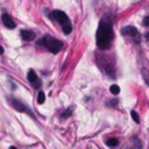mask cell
I'll return each instance as SVG.
<instances>
[{
	"instance_id": "1",
	"label": "cell",
	"mask_w": 149,
	"mask_h": 149,
	"mask_svg": "<svg viewBox=\"0 0 149 149\" xmlns=\"http://www.w3.org/2000/svg\"><path fill=\"white\" fill-rule=\"evenodd\" d=\"M97 47L99 50H108L112 45V42L114 40V31H113V22L109 15H105L101 17L98 24L97 34Z\"/></svg>"
},
{
	"instance_id": "2",
	"label": "cell",
	"mask_w": 149,
	"mask_h": 149,
	"mask_svg": "<svg viewBox=\"0 0 149 149\" xmlns=\"http://www.w3.org/2000/svg\"><path fill=\"white\" fill-rule=\"evenodd\" d=\"M36 45H42L48 51H50L51 54L56 55V54H58L61 51V49L63 48L64 43L61 40H57L56 37H54L51 35H44L42 38H40L36 42Z\"/></svg>"
},
{
	"instance_id": "3",
	"label": "cell",
	"mask_w": 149,
	"mask_h": 149,
	"mask_svg": "<svg viewBox=\"0 0 149 149\" xmlns=\"http://www.w3.org/2000/svg\"><path fill=\"white\" fill-rule=\"evenodd\" d=\"M49 17L52 20V21H56L61 24L62 27V30L65 35H69L71 31H72V23L69 19V16L63 12V10H59V9H55L52 12L49 13Z\"/></svg>"
},
{
	"instance_id": "4",
	"label": "cell",
	"mask_w": 149,
	"mask_h": 149,
	"mask_svg": "<svg viewBox=\"0 0 149 149\" xmlns=\"http://www.w3.org/2000/svg\"><path fill=\"white\" fill-rule=\"evenodd\" d=\"M8 102H9V105H10L15 111H17V112H20V113H26V114H28L30 118H33V119L35 120V115H34V113L31 112V109H30L27 105H24L22 101H20L19 99H16V98H8Z\"/></svg>"
},
{
	"instance_id": "5",
	"label": "cell",
	"mask_w": 149,
	"mask_h": 149,
	"mask_svg": "<svg viewBox=\"0 0 149 149\" xmlns=\"http://www.w3.org/2000/svg\"><path fill=\"white\" fill-rule=\"evenodd\" d=\"M121 34L123 36L130 37L134 41L135 44H140V42H141V35H140L137 28L134 27V26H126V27H123L121 29Z\"/></svg>"
},
{
	"instance_id": "6",
	"label": "cell",
	"mask_w": 149,
	"mask_h": 149,
	"mask_svg": "<svg viewBox=\"0 0 149 149\" xmlns=\"http://www.w3.org/2000/svg\"><path fill=\"white\" fill-rule=\"evenodd\" d=\"M27 79H28V81L31 84V86H33L34 88L37 90V88L41 87V80H40V78L37 77V74L35 73L34 70H29V71H28Z\"/></svg>"
},
{
	"instance_id": "7",
	"label": "cell",
	"mask_w": 149,
	"mask_h": 149,
	"mask_svg": "<svg viewBox=\"0 0 149 149\" xmlns=\"http://www.w3.org/2000/svg\"><path fill=\"white\" fill-rule=\"evenodd\" d=\"M2 22L8 29H14L15 28V22L8 14H3L2 15Z\"/></svg>"
},
{
	"instance_id": "8",
	"label": "cell",
	"mask_w": 149,
	"mask_h": 149,
	"mask_svg": "<svg viewBox=\"0 0 149 149\" xmlns=\"http://www.w3.org/2000/svg\"><path fill=\"white\" fill-rule=\"evenodd\" d=\"M21 37L24 41H33L35 38V33L31 30H21Z\"/></svg>"
},
{
	"instance_id": "9",
	"label": "cell",
	"mask_w": 149,
	"mask_h": 149,
	"mask_svg": "<svg viewBox=\"0 0 149 149\" xmlns=\"http://www.w3.org/2000/svg\"><path fill=\"white\" fill-rule=\"evenodd\" d=\"M141 73H142V78H143L144 83H146L147 86L149 87V71H148L146 68H142V69H141Z\"/></svg>"
},
{
	"instance_id": "10",
	"label": "cell",
	"mask_w": 149,
	"mask_h": 149,
	"mask_svg": "<svg viewBox=\"0 0 149 149\" xmlns=\"http://www.w3.org/2000/svg\"><path fill=\"white\" fill-rule=\"evenodd\" d=\"M72 111H73V106L68 107V108L61 114V119H68L69 116H71V115H72Z\"/></svg>"
},
{
	"instance_id": "11",
	"label": "cell",
	"mask_w": 149,
	"mask_h": 149,
	"mask_svg": "<svg viewBox=\"0 0 149 149\" xmlns=\"http://www.w3.org/2000/svg\"><path fill=\"white\" fill-rule=\"evenodd\" d=\"M106 144H107L108 147H116V146L119 144V140L115 139V137L108 139V140H106Z\"/></svg>"
},
{
	"instance_id": "12",
	"label": "cell",
	"mask_w": 149,
	"mask_h": 149,
	"mask_svg": "<svg viewBox=\"0 0 149 149\" xmlns=\"http://www.w3.org/2000/svg\"><path fill=\"white\" fill-rule=\"evenodd\" d=\"M109 92H111L112 94L116 95V94L120 93V87H119L116 84H113V85H111V87H109Z\"/></svg>"
},
{
	"instance_id": "13",
	"label": "cell",
	"mask_w": 149,
	"mask_h": 149,
	"mask_svg": "<svg viewBox=\"0 0 149 149\" xmlns=\"http://www.w3.org/2000/svg\"><path fill=\"white\" fill-rule=\"evenodd\" d=\"M44 101H45V94H44L43 91H40L38 94H37V102L41 105V104H43Z\"/></svg>"
},
{
	"instance_id": "14",
	"label": "cell",
	"mask_w": 149,
	"mask_h": 149,
	"mask_svg": "<svg viewBox=\"0 0 149 149\" xmlns=\"http://www.w3.org/2000/svg\"><path fill=\"white\" fill-rule=\"evenodd\" d=\"M130 116L133 118V120L135 121V123H140V116H139V114L136 113V111H130Z\"/></svg>"
},
{
	"instance_id": "15",
	"label": "cell",
	"mask_w": 149,
	"mask_h": 149,
	"mask_svg": "<svg viewBox=\"0 0 149 149\" xmlns=\"http://www.w3.org/2000/svg\"><path fill=\"white\" fill-rule=\"evenodd\" d=\"M133 141L135 142V147H136V148H141V147H142V144H141V142H140V140H139L137 137H134Z\"/></svg>"
},
{
	"instance_id": "16",
	"label": "cell",
	"mask_w": 149,
	"mask_h": 149,
	"mask_svg": "<svg viewBox=\"0 0 149 149\" xmlns=\"http://www.w3.org/2000/svg\"><path fill=\"white\" fill-rule=\"evenodd\" d=\"M143 24H144L146 27H149V16H146V17L143 19Z\"/></svg>"
},
{
	"instance_id": "17",
	"label": "cell",
	"mask_w": 149,
	"mask_h": 149,
	"mask_svg": "<svg viewBox=\"0 0 149 149\" xmlns=\"http://www.w3.org/2000/svg\"><path fill=\"white\" fill-rule=\"evenodd\" d=\"M2 54H3V48L0 45V55H2Z\"/></svg>"
}]
</instances>
